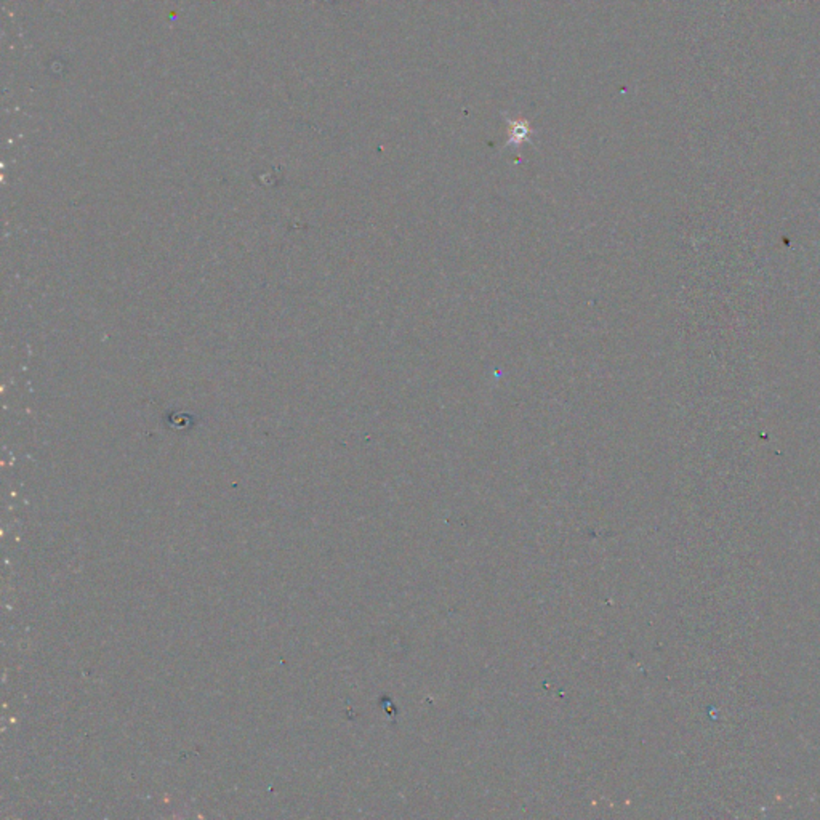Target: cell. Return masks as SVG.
<instances>
[{
	"label": "cell",
	"mask_w": 820,
	"mask_h": 820,
	"mask_svg": "<svg viewBox=\"0 0 820 820\" xmlns=\"http://www.w3.org/2000/svg\"><path fill=\"white\" fill-rule=\"evenodd\" d=\"M527 133H529V128H527V125H522L521 122L518 120V122H516V124H514V127H513V132H512V141H513V143H521L522 140H526Z\"/></svg>",
	"instance_id": "1"
}]
</instances>
